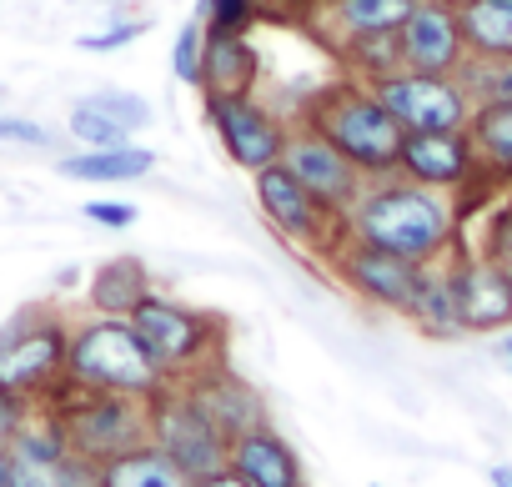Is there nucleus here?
Masks as SVG:
<instances>
[{
  "instance_id": "obj_20",
  "label": "nucleus",
  "mask_w": 512,
  "mask_h": 487,
  "mask_svg": "<svg viewBox=\"0 0 512 487\" xmlns=\"http://www.w3.org/2000/svg\"><path fill=\"white\" fill-rule=\"evenodd\" d=\"M452 257V252H447ZM427 262L422 267V287H417V297H412V307H407V322L417 327V332H427V337H437V342H452V337H462V317H457V287H452V262Z\"/></svg>"
},
{
  "instance_id": "obj_2",
  "label": "nucleus",
  "mask_w": 512,
  "mask_h": 487,
  "mask_svg": "<svg viewBox=\"0 0 512 487\" xmlns=\"http://www.w3.org/2000/svg\"><path fill=\"white\" fill-rule=\"evenodd\" d=\"M292 121H307L312 131H322L367 181L372 176H392L397 171V156H402V121L377 101V91L357 76H337L327 86H317L307 96V106L292 116Z\"/></svg>"
},
{
  "instance_id": "obj_37",
  "label": "nucleus",
  "mask_w": 512,
  "mask_h": 487,
  "mask_svg": "<svg viewBox=\"0 0 512 487\" xmlns=\"http://www.w3.org/2000/svg\"><path fill=\"white\" fill-rule=\"evenodd\" d=\"M11 482H16V487H61V482H56V467L31 462V457H21V452H11Z\"/></svg>"
},
{
  "instance_id": "obj_39",
  "label": "nucleus",
  "mask_w": 512,
  "mask_h": 487,
  "mask_svg": "<svg viewBox=\"0 0 512 487\" xmlns=\"http://www.w3.org/2000/svg\"><path fill=\"white\" fill-rule=\"evenodd\" d=\"M191 487H246L231 467H221V472H206V477H191Z\"/></svg>"
},
{
  "instance_id": "obj_9",
  "label": "nucleus",
  "mask_w": 512,
  "mask_h": 487,
  "mask_svg": "<svg viewBox=\"0 0 512 487\" xmlns=\"http://www.w3.org/2000/svg\"><path fill=\"white\" fill-rule=\"evenodd\" d=\"M206 121H211L221 151L241 171H251V176L262 166L282 161V146H287V131H292V116L267 106L256 91H246V96H211L206 101Z\"/></svg>"
},
{
  "instance_id": "obj_32",
  "label": "nucleus",
  "mask_w": 512,
  "mask_h": 487,
  "mask_svg": "<svg viewBox=\"0 0 512 487\" xmlns=\"http://www.w3.org/2000/svg\"><path fill=\"white\" fill-rule=\"evenodd\" d=\"M477 252L512 272V196L492 206V216H487V226H482V247H477Z\"/></svg>"
},
{
  "instance_id": "obj_23",
  "label": "nucleus",
  "mask_w": 512,
  "mask_h": 487,
  "mask_svg": "<svg viewBox=\"0 0 512 487\" xmlns=\"http://www.w3.org/2000/svg\"><path fill=\"white\" fill-rule=\"evenodd\" d=\"M467 56H512V0H452Z\"/></svg>"
},
{
  "instance_id": "obj_36",
  "label": "nucleus",
  "mask_w": 512,
  "mask_h": 487,
  "mask_svg": "<svg viewBox=\"0 0 512 487\" xmlns=\"http://www.w3.org/2000/svg\"><path fill=\"white\" fill-rule=\"evenodd\" d=\"M36 407L26 402V397H16V392H6L0 387V442H11L21 427H26V417H31Z\"/></svg>"
},
{
  "instance_id": "obj_26",
  "label": "nucleus",
  "mask_w": 512,
  "mask_h": 487,
  "mask_svg": "<svg viewBox=\"0 0 512 487\" xmlns=\"http://www.w3.org/2000/svg\"><path fill=\"white\" fill-rule=\"evenodd\" d=\"M337 61L347 76L357 81H382L402 66V46H397V31H362V36H342L337 46Z\"/></svg>"
},
{
  "instance_id": "obj_8",
  "label": "nucleus",
  "mask_w": 512,
  "mask_h": 487,
  "mask_svg": "<svg viewBox=\"0 0 512 487\" xmlns=\"http://www.w3.org/2000/svg\"><path fill=\"white\" fill-rule=\"evenodd\" d=\"M151 412V447H161L186 477H206L226 467V437L206 422V412L191 402V392L181 382H166L161 392L146 397Z\"/></svg>"
},
{
  "instance_id": "obj_13",
  "label": "nucleus",
  "mask_w": 512,
  "mask_h": 487,
  "mask_svg": "<svg viewBox=\"0 0 512 487\" xmlns=\"http://www.w3.org/2000/svg\"><path fill=\"white\" fill-rule=\"evenodd\" d=\"M282 166L317 196V201H327L332 211H342L347 216V206L362 196V186H367V176L322 136V131H312L307 121H292V131H287V146H282Z\"/></svg>"
},
{
  "instance_id": "obj_11",
  "label": "nucleus",
  "mask_w": 512,
  "mask_h": 487,
  "mask_svg": "<svg viewBox=\"0 0 512 487\" xmlns=\"http://www.w3.org/2000/svg\"><path fill=\"white\" fill-rule=\"evenodd\" d=\"M327 267L337 272V282L347 292H357L367 307L377 312H397L407 317L417 287H422V262H407L397 252L367 247V241H342V247L327 257Z\"/></svg>"
},
{
  "instance_id": "obj_7",
  "label": "nucleus",
  "mask_w": 512,
  "mask_h": 487,
  "mask_svg": "<svg viewBox=\"0 0 512 487\" xmlns=\"http://www.w3.org/2000/svg\"><path fill=\"white\" fill-rule=\"evenodd\" d=\"M251 186H256V206H262V216L272 221V231L287 236L292 247H302V252H312V257L327 262L347 241V216L332 211L327 201H317L282 161L277 166H262V171L251 176Z\"/></svg>"
},
{
  "instance_id": "obj_24",
  "label": "nucleus",
  "mask_w": 512,
  "mask_h": 487,
  "mask_svg": "<svg viewBox=\"0 0 512 487\" xmlns=\"http://www.w3.org/2000/svg\"><path fill=\"white\" fill-rule=\"evenodd\" d=\"M101 487H191V477L161 452V447H131L111 462H101Z\"/></svg>"
},
{
  "instance_id": "obj_27",
  "label": "nucleus",
  "mask_w": 512,
  "mask_h": 487,
  "mask_svg": "<svg viewBox=\"0 0 512 487\" xmlns=\"http://www.w3.org/2000/svg\"><path fill=\"white\" fill-rule=\"evenodd\" d=\"M457 86L467 91L472 106L512 101V56H467L457 66Z\"/></svg>"
},
{
  "instance_id": "obj_14",
  "label": "nucleus",
  "mask_w": 512,
  "mask_h": 487,
  "mask_svg": "<svg viewBox=\"0 0 512 487\" xmlns=\"http://www.w3.org/2000/svg\"><path fill=\"white\" fill-rule=\"evenodd\" d=\"M447 262H452L462 332H502V327H512V272L497 267L482 252H467V247H452Z\"/></svg>"
},
{
  "instance_id": "obj_25",
  "label": "nucleus",
  "mask_w": 512,
  "mask_h": 487,
  "mask_svg": "<svg viewBox=\"0 0 512 487\" xmlns=\"http://www.w3.org/2000/svg\"><path fill=\"white\" fill-rule=\"evenodd\" d=\"M156 166V156L151 151H141V146H106V151H81V156H66L61 161V176H71V181H141L146 171Z\"/></svg>"
},
{
  "instance_id": "obj_35",
  "label": "nucleus",
  "mask_w": 512,
  "mask_h": 487,
  "mask_svg": "<svg viewBox=\"0 0 512 487\" xmlns=\"http://www.w3.org/2000/svg\"><path fill=\"white\" fill-rule=\"evenodd\" d=\"M56 482L61 487H101V462H91L81 452H66L61 467H56Z\"/></svg>"
},
{
  "instance_id": "obj_16",
  "label": "nucleus",
  "mask_w": 512,
  "mask_h": 487,
  "mask_svg": "<svg viewBox=\"0 0 512 487\" xmlns=\"http://www.w3.org/2000/svg\"><path fill=\"white\" fill-rule=\"evenodd\" d=\"M397 46H402V66L407 71L457 76V66L467 61L457 6H452V0H417L412 16L397 26Z\"/></svg>"
},
{
  "instance_id": "obj_10",
  "label": "nucleus",
  "mask_w": 512,
  "mask_h": 487,
  "mask_svg": "<svg viewBox=\"0 0 512 487\" xmlns=\"http://www.w3.org/2000/svg\"><path fill=\"white\" fill-rule=\"evenodd\" d=\"M367 86L402 121V131H462L467 116H472V101L457 86V76H432V71L397 66L392 76L367 81Z\"/></svg>"
},
{
  "instance_id": "obj_40",
  "label": "nucleus",
  "mask_w": 512,
  "mask_h": 487,
  "mask_svg": "<svg viewBox=\"0 0 512 487\" xmlns=\"http://www.w3.org/2000/svg\"><path fill=\"white\" fill-rule=\"evenodd\" d=\"M0 487H16L11 482V442H0Z\"/></svg>"
},
{
  "instance_id": "obj_43",
  "label": "nucleus",
  "mask_w": 512,
  "mask_h": 487,
  "mask_svg": "<svg viewBox=\"0 0 512 487\" xmlns=\"http://www.w3.org/2000/svg\"><path fill=\"white\" fill-rule=\"evenodd\" d=\"M262 6H267V0H262Z\"/></svg>"
},
{
  "instance_id": "obj_15",
  "label": "nucleus",
  "mask_w": 512,
  "mask_h": 487,
  "mask_svg": "<svg viewBox=\"0 0 512 487\" xmlns=\"http://www.w3.org/2000/svg\"><path fill=\"white\" fill-rule=\"evenodd\" d=\"M181 387L191 392V402L206 412V422H211L226 442L267 422V402H262V392H256V387H251V382H246L226 357L206 362V367H201V372H191Z\"/></svg>"
},
{
  "instance_id": "obj_44",
  "label": "nucleus",
  "mask_w": 512,
  "mask_h": 487,
  "mask_svg": "<svg viewBox=\"0 0 512 487\" xmlns=\"http://www.w3.org/2000/svg\"><path fill=\"white\" fill-rule=\"evenodd\" d=\"M317 6H322V0H317Z\"/></svg>"
},
{
  "instance_id": "obj_6",
  "label": "nucleus",
  "mask_w": 512,
  "mask_h": 487,
  "mask_svg": "<svg viewBox=\"0 0 512 487\" xmlns=\"http://www.w3.org/2000/svg\"><path fill=\"white\" fill-rule=\"evenodd\" d=\"M66 342H71L66 317L21 312L11 327H0V387L36 407L51 387L66 382Z\"/></svg>"
},
{
  "instance_id": "obj_1",
  "label": "nucleus",
  "mask_w": 512,
  "mask_h": 487,
  "mask_svg": "<svg viewBox=\"0 0 512 487\" xmlns=\"http://www.w3.org/2000/svg\"><path fill=\"white\" fill-rule=\"evenodd\" d=\"M457 216H462L457 196L417 186L392 171V176H372L362 196L347 206V241H367V247L427 267L457 247Z\"/></svg>"
},
{
  "instance_id": "obj_22",
  "label": "nucleus",
  "mask_w": 512,
  "mask_h": 487,
  "mask_svg": "<svg viewBox=\"0 0 512 487\" xmlns=\"http://www.w3.org/2000/svg\"><path fill=\"white\" fill-rule=\"evenodd\" d=\"M467 136H472V151H477L487 181L512 191V101L472 106V116H467Z\"/></svg>"
},
{
  "instance_id": "obj_41",
  "label": "nucleus",
  "mask_w": 512,
  "mask_h": 487,
  "mask_svg": "<svg viewBox=\"0 0 512 487\" xmlns=\"http://www.w3.org/2000/svg\"><path fill=\"white\" fill-rule=\"evenodd\" d=\"M487 477H492V487H512V467H507V462H497Z\"/></svg>"
},
{
  "instance_id": "obj_33",
  "label": "nucleus",
  "mask_w": 512,
  "mask_h": 487,
  "mask_svg": "<svg viewBox=\"0 0 512 487\" xmlns=\"http://www.w3.org/2000/svg\"><path fill=\"white\" fill-rule=\"evenodd\" d=\"M136 36H146V21H116L111 31H96V36H81L76 46H81V51H121V46H131Z\"/></svg>"
},
{
  "instance_id": "obj_21",
  "label": "nucleus",
  "mask_w": 512,
  "mask_h": 487,
  "mask_svg": "<svg viewBox=\"0 0 512 487\" xmlns=\"http://www.w3.org/2000/svg\"><path fill=\"white\" fill-rule=\"evenodd\" d=\"M417 0H322L317 31H327V41L337 46L342 36H362V31H397L412 16Z\"/></svg>"
},
{
  "instance_id": "obj_42",
  "label": "nucleus",
  "mask_w": 512,
  "mask_h": 487,
  "mask_svg": "<svg viewBox=\"0 0 512 487\" xmlns=\"http://www.w3.org/2000/svg\"><path fill=\"white\" fill-rule=\"evenodd\" d=\"M502 352H507V367H512V337H507V347H502Z\"/></svg>"
},
{
  "instance_id": "obj_38",
  "label": "nucleus",
  "mask_w": 512,
  "mask_h": 487,
  "mask_svg": "<svg viewBox=\"0 0 512 487\" xmlns=\"http://www.w3.org/2000/svg\"><path fill=\"white\" fill-rule=\"evenodd\" d=\"M0 141H11V146H51V131L31 126V121H16V116H0Z\"/></svg>"
},
{
  "instance_id": "obj_18",
  "label": "nucleus",
  "mask_w": 512,
  "mask_h": 487,
  "mask_svg": "<svg viewBox=\"0 0 512 487\" xmlns=\"http://www.w3.org/2000/svg\"><path fill=\"white\" fill-rule=\"evenodd\" d=\"M262 81V51L246 31H206L201 46V101L211 96H246Z\"/></svg>"
},
{
  "instance_id": "obj_28",
  "label": "nucleus",
  "mask_w": 512,
  "mask_h": 487,
  "mask_svg": "<svg viewBox=\"0 0 512 487\" xmlns=\"http://www.w3.org/2000/svg\"><path fill=\"white\" fill-rule=\"evenodd\" d=\"M71 136L86 146V151H106V146H126L131 141V131L121 126V121H111L106 111H96V106H76L71 111Z\"/></svg>"
},
{
  "instance_id": "obj_29",
  "label": "nucleus",
  "mask_w": 512,
  "mask_h": 487,
  "mask_svg": "<svg viewBox=\"0 0 512 487\" xmlns=\"http://www.w3.org/2000/svg\"><path fill=\"white\" fill-rule=\"evenodd\" d=\"M267 16L262 0H201V26L206 31H246Z\"/></svg>"
},
{
  "instance_id": "obj_31",
  "label": "nucleus",
  "mask_w": 512,
  "mask_h": 487,
  "mask_svg": "<svg viewBox=\"0 0 512 487\" xmlns=\"http://www.w3.org/2000/svg\"><path fill=\"white\" fill-rule=\"evenodd\" d=\"M201 46H206V26H201V21H186V26L176 31V46H171V71H176V81L201 86Z\"/></svg>"
},
{
  "instance_id": "obj_4",
  "label": "nucleus",
  "mask_w": 512,
  "mask_h": 487,
  "mask_svg": "<svg viewBox=\"0 0 512 487\" xmlns=\"http://www.w3.org/2000/svg\"><path fill=\"white\" fill-rule=\"evenodd\" d=\"M66 382L86 392H126V397H151L166 387V377L156 372L151 352L141 347L126 317H86L71 327Z\"/></svg>"
},
{
  "instance_id": "obj_3",
  "label": "nucleus",
  "mask_w": 512,
  "mask_h": 487,
  "mask_svg": "<svg viewBox=\"0 0 512 487\" xmlns=\"http://www.w3.org/2000/svg\"><path fill=\"white\" fill-rule=\"evenodd\" d=\"M36 412L56 417L61 432H66V447L91 457V462H111L131 447H146L151 442V412H146V397H126V392H86L76 382H61L51 387Z\"/></svg>"
},
{
  "instance_id": "obj_12",
  "label": "nucleus",
  "mask_w": 512,
  "mask_h": 487,
  "mask_svg": "<svg viewBox=\"0 0 512 487\" xmlns=\"http://www.w3.org/2000/svg\"><path fill=\"white\" fill-rule=\"evenodd\" d=\"M397 176L447 191V196H472L477 186H487V171L472 151L467 126L462 131H407L402 136V156H397Z\"/></svg>"
},
{
  "instance_id": "obj_30",
  "label": "nucleus",
  "mask_w": 512,
  "mask_h": 487,
  "mask_svg": "<svg viewBox=\"0 0 512 487\" xmlns=\"http://www.w3.org/2000/svg\"><path fill=\"white\" fill-rule=\"evenodd\" d=\"M86 106L106 111V116H111V121H121V126L131 131V136H136L141 126H151V101H146V96H136V91H121V86L86 96Z\"/></svg>"
},
{
  "instance_id": "obj_17",
  "label": "nucleus",
  "mask_w": 512,
  "mask_h": 487,
  "mask_svg": "<svg viewBox=\"0 0 512 487\" xmlns=\"http://www.w3.org/2000/svg\"><path fill=\"white\" fill-rule=\"evenodd\" d=\"M226 467H231L246 487H307V472H302L297 447H292L272 422H262V427H251V432L231 437Z\"/></svg>"
},
{
  "instance_id": "obj_5",
  "label": "nucleus",
  "mask_w": 512,
  "mask_h": 487,
  "mask_svg": "<svg viewBox=\"0 0 512 487\" xmlns=\"http://www.w3.org/2000/svg\"><path fill=\"white\" fill-rule=\"evenodd\" d=\"M141 337V347L151 352L156 372L166 382H186L191 372H201L206 362L226 357V327L211 312H196L166 292H151L131 317H126Z\"/></svg>"
},
{
  "instance_id": "obj_34",
  "label": "nucleus",
  "mask_w": 512,
  "mask_h": 487,
  "mask_svg": "<svg viewBox=\"0 0 512 487\" xmlns=\"http://www.w3.org/2000/svg\"><path fill=\"white\" fill-rule=\"evenodd\" d=\"M81 211H86V221L111 226V231H126V226H136V216H141L131 201H86Z\"/></svg>"
},
{
  "instance_id": "obj_19",
  "label": "nucleus",
  "mask_w": 512,
  "mask_h": 487,
  "mask_svg": "<svg viewBox=\"0 0 512 487\" xmlns=\"http://www.w3.org/2000/svg\"><path fill=\"white\" fill-rule=\"evenodd\" d=\"M151 292H156V282L141 257H111L91 272L86 307H91V317H131Z\"/></svg>"
}]
</instances>
